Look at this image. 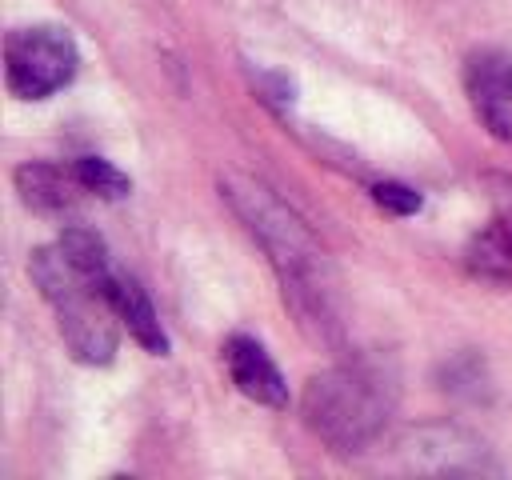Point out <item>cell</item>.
<instances>
[{"label":"cell","mask_w":512,"mask_h":480,"mask_svg":"<svg viewBox=\"0 0 512 480\" xmlns=\"http://www.w3.org/2000/svg\"><path fill=\"white\" fill-rule=\"evenodd\" d=\"M396 408V380L384 364L348 360L308 380L304 420L308 428L340 452L368 448Z\"/></svg>","instance_id":"6da1fadb"},{"label":"cell","mask_w":512,"mask_h":480,"mask_svg":"<svg viewBox=\"0 0 512 480\" xmlns=\"http://www.w3.org/2000/svg\"><path fill=\"white\" fill-rule=\"evenodd\" d=\"M32 280L60 320V336L80 364H108L116 356V308L104 292V280L88 276L60 244L32 256Z\"/></svg>","instance_id":"7a4b0ae2"},{"label":"cell","mask_w":512,"mask_h":480,"mask_svg":"<svg viewBox=\"0 0 512 480\" xmlns=\"http://www.w3.org/2000/svg\"><path fill=\"white\" fill-rule=\"evenodd\" d=\"M228 196L236 204V212L248 220L252 236H260V244L268 248L284 292L296 296V304H312L324 316V252L312 244V236L256 184H228Z\"/></svg>","instance_id":"3957f363"},{"label":"cell","mask_w":512,"mask_h":480,"mask_svg":"<svg viewBox=\"0 0 512 480\" xmlns=\"http://www.w3.org/2000/svg\"><path fill=\"white\" fill-rule=\"evenodd\" d=\"M80 52L68 36V28L56 24H32L16 28L4 40V80L12 96L20 100H44L56 88H64L76 76Z\"/></svg>","instance_id":"277c9868"},{"label":"cell","mask_w":512,"mask_h":480,"mask_svg":"<svg viewBox=\"0 0 512 480\" xmlns=\"http://www.w3.org/2000/svg\"><path fill=\"white\" fill-rule=\"evenodd\" d=\"M464 88L472 96L476 116L496 140L512 144V56L500 48H484L468 56L464 68Z\"/></svg>","instance_id":"5b68a950"},{"label":"cell","mask_w":512,"mask_h":480,"mask_svg":"<svg viewBox=\"0 0 512 480\" xmlns=\"http://www.w3.org/2000/svg\"><path fill=\"white\" fill-rule=\"evenodd\" d=\"M408 464L420 472H496L488 448L460 428H416L404 444Z\"/></svg>","instance_id":"8992f818"},{"label":"cell","mask_w":512,"mask_h":480,"mask_svg":"<svg viewBox=\"0 0 512 480\" xmlns=\"http://www.w3.org/2000/svg\"><path fill=\"white\" fill-rule=\"evenodd\" d=\"M224 364L232 372V384L256 400V404H268V408H284L288 404V384L280 376V368L272 364V356L264 352L260 340L252 336H228L224 344Z\"/></svg>","instance_id":"52a82bcc"},{"label":"cell","mask_w":512,"mask_h":480,"mask_svg":"<svg viewBox=\"0 0 512 480\" xmlns=\"http://www.w3.org/2000/svg\"><path fill=\"white\" fill-rule=\"evenodd\" d=\"M104 292H108V300H112V308H116V320H124V328H128L148 352L164 356V352H168V336H164L160 316H156L152 300L144 296V288H140L132 276H124V272L112 268V272L104 276Z\"/></svg>","instance_id":"ba28073f"},{"label":"cell","mask_w":512,"mask_h":480,"mask_svg":"<svg viewBox=\"0 0 512 480\" xmlns=\"http://www.w3.org/2000/svg\"><path fill=\"white\" fill-rule=\"evenodd\" d=\"M16 188L24 196L28 208L48 212V216H64L76 208V192H84L76 168H56V164H24L16 168Z\"/></svg>","instance_id":"9c48e42d"},{"label":"cell","mask_w":512,"mask_h":480,"mask_svg":"<svg viewBox=\"0 0 512 480\" xmlns=\"http://www.w3.org/2000/svg\"><path fill=\"white\" fill-rule=\"evenodd\" d=\"M468 264L480 276H492V280H508L512 276V184L508 180H504V192H500L496 220L468 248Z\"/></svg>","instance_id":"30bf717a"},{"label":"cell","mask_w":512,"mask_h":480,"mask_svg":"<svg viewBox=\"0 0 512 480\" xmlns=\"http://www.w3.org/2000/svg\"><path fill=\"white\" fill-rule=\"evenodd\" d=\"M76 176H80V184H84V192H92V196H104V200H120V196H128V176L120 172V168H112L108 160H100V156H80L76 164Z\"/></svg>","instance_id":"8fae6325"},{"label":"cell","mask_w":512,"mask_h":480,"mask_svg":"<svg viewBox=\"0 0 512 480\" xmlns=\"http://www.w3.org/2000/svg\"><path fill=\"white\" fill-rule=\"evenodd\" d=\"M372 200L384 208V212H392V216H412V212H420V192L416 188H408V184H396V180H384V184H376L372 188Z\"/></svg>","instance_id":"7c38bea8"}]
</instances>
